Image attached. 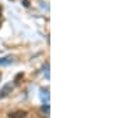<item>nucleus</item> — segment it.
I'll list each match as a JSON object with an SVG mask.
<instances>
[{
	"instance_id": "nucleus-1",
	"label": "nucleus",
	"mask_w": 126,
	"mask_h": 118,
	"mask_svg": "<svg viewBox=\"0 0 126 118\" xmlns=\"http://www.w3.org/2000/svg\"><path fill=\"white\" fill-rule=\"evenodd\" d=\"M11 91H13V84H11V83H6L4 86L0 89V98H4V97H7Z\"/></svg>"
},
{
	"instance_id": "nucleus-2",
	"label": "nucleus",
	"mask_w": 126,
	"mask_h": 118,
	"mask_svg": "<svg viewBox=\"0 0 126 118\" xmlns=\"http://www.w3.org/2000/svg\"><path fill=\"white\" fill-rule=\"evenodd\" d=\"M28 113L25 110H16V111H10L9 118H27Z\"/></svg>"
},
{
	"instance_id": "nucleus-3",
	"label": "nucleus",
	"mask_w": 126,
	"mask_h": 118,
	"mask_svg": "<svg viewBox=\"0 0 126 118\" xmlns=\"http://www.w3.org/2000/svg\"><path fill=\"white\" fill-rule=\"evenodd\" d=\"M13 63V58L11 56H7V58H0V65L1 66H7V65Z\"/></svg>"
},
{
	"instance_id": "nucleus-4",
	"label": "nucleus",
	"mask_w": 126,
	"mask_h": 118,
	"mask_svg": "<svg viewBox=\"0 0 126 118\" xmlns=\"http://www.w3.org/2000/svg\"><path fill=\"white\" fill-rule=\"evenodd\" d=\"M42 111H44V113H46L48 114V115H49V104H45V105H42Z\"/></svg>"
},
{
	"instance_id": "nucleus-5",
	"label": "nucleus",
	"mask_w": 126,
	"mask_h": 118,
	"mask_svg": "<svg viewBox=\"0 0 126 118\" xmlns=\"http://www.w3.org/2000/svg\"><path fill=\"white\" fill-rule=\"evenodd\" d=\"M45 75H46V79L49 80V65H46V69H45Z\"/></svg>"
}]
</instances>
